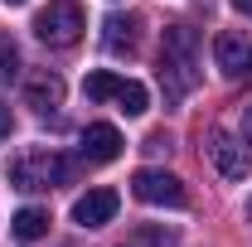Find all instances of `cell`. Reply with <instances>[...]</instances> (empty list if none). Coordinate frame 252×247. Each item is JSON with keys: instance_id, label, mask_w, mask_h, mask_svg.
Masks as SVG:
<instances>
[{"instance_id": "cell-1", "label": "cell", "mask_w": 252, "mask_h": 247, "mask_svg": "<svg viewBox=\"0 0 252 247\" xmlns=\"http://www.w3.org/2000/svg\"><path fill=\"white\" fill-rule=\"evenodd\" d=\"M194 49H199V39H194L189 25H170L165 30V39H160V83H165V97H185L199 83Z\"/></svg>"}, {"instance_id": "cell-2", "label": "cell", "mask_w": 252, "mask_h": 247, "mask_svg": "<svg viewBox=\"0 0 252 247\" xmlns=\"http://www.w3.org/2000/svg\"><path fill=\"white\" fill-rule=\"evenodd\" d=\"M88 30V15H83V5L78 0H49L39 15H34V34H39V44H49V49H73L78 39Z\"/></svg>"}, {"instance_id": "cell-3", "label": "cell", "mask_w": 252, "mask_h": 247, "mask_svg": "<svg viewBox=\"0 0 252 247\" xmlns=\"http://www.w3.org/2000/svg\"><path fill=\"white\" fill-rule=\"evenodd\" d=\"M68 180V160L54 151H25V155H15L10 160V185L15 189H25V194H44V189H54Z\"/></svg>"}, {"instance_id": "cell-4", "label": "cell", "mask_w": 252, "mask_h": 247, "mask_svg": "<svg viewBox=\"0 0 252 247\" xmlns=\"http://www.w3.org/2000/svg\"><path fill=\"white\" fill-rule=\"evenodd\" d=\"M131 194L151 209H185L189 194H185V180L170 175V170H136L131 175Z\"/></svg>"}, {"instance_id": "cell-5", "label": "cell", "mask_w": 252, "mask_h": 247, "mask_svg": "<svg viewBox=\"0 0 252 247\" xmlns=\"http://www.w3.org/2000/svg\"><path fill=\"white\" fill-rule=\"evenodd\" d=\"M204 151H209V160L219 165L223 180H248V175H252V155L243 151V146H238L223 126H214V131H209V146H204Z\"/></svg>"}, {"instance_id": "cell-6", "label": "cell", "mask_w": 252, "mask_h": 247, "mask_svg": "<svg viewBox=\"0 0 252 247\" xmlns=\"http://www.w3.org/2000/svg\"><path fill=\"white\" fill-rule=\"evenodd\" d=\"M117 209H122V194L107 189V185H97V189H88V194L73 204V223H78V228H107V223L117 218Z\"/></svg>"}, {"instance_id": "cell-7", "label": "cell", "mask_w": 252, "mask_h": 247, "mask_svg": "<svg viewBox=\"0 0 252 247\" xmlns=\"http://www.w3.org/2000/svg\"><path fill=\"white\" fill-rule=\"evenodd\" d=\"M214 63H219L223 78H243L252 68V39L243 30H223L219 39H214Z\"/></svg>"}, {"instance_id": "cell-8", "label": "cell", "mask_w": 252, "mask_h": 247, "mask_svg": "<svg viewBox=\"0 0 252 247\" xmlns=\"http://www.w3.org/2000/svg\"><path fill=\"white\" fill-rule=\"evenodd\" d=\"M117 155H122V131L112 122H93L83 131V160L88 165H112Z\"/></svg>"}, {"instance_id": "cell-9", "label": "cell", "mask_w": 252, "mask_h": 247, "mask_svg": "<svg viewBox=\"0 0 252 247\" xmlns=\"http://www.w3.org/2000/svg\"><path fill=\"white\" fill-rule=\"evenodd\" d=\"M25 102H30L34 112H54V107L63 102V78H59V73H49V68L34 73L30 83H25Z\"/></svg>"}, {"instance_id": "cell-10", "label": "cell", "mask_w": 252, "mask_h": 247, "mask_svg": "<svg viewBox=\"0 0 252 247\" xmlns=\"http://www.w3.org/2000/svg\"><path fill=\"white\" fill-rule=\"evenodd\" d=\"M10 233H15L20 243H39V238L49 233V209H20V214L10 218Z\"/></svg>"}, {"instance_id": "cell-11", "label": "cell", "mask_w": 252, "mask_h": 247, "mask_svg": "<svg viewBox=\"0 0 252 247\" xmlns=\"http://www.w3.org/2000/svg\"><path fill=\"white\" fill-rule=\"evenodd\" d=\"M117 102H122L126 117H141V112L151 107V93H146V83H131V78H122V88H117Z\"/></svg>"}, {"instance_id": "cell-12", "label": "cell", "mask_w": 252, "mask_h": 247, "mask_svg": "<svg viewBox=\"0 0 252 247\" xmlns=\"http://www.w3.org/2000/svg\"><path fill=\"white\" fill-rule=\"evenodd\" d=\"M117 88H122V78H117V73H107V68L88 73V83H83L88 102H107V97H117Z\"/></svg>"}, {"instance_id": "cell-13", "label": "cell", "mask_w": 252, "mask_h": 247, "mask_svg": "<svg viewBox=\"0 0 252 247\" xmlns=\"http://www.w3.org/2000/svg\"><path fill=\"white\" fill-rule=\"evenodd\" d=\"M20 78V49L10 34H0V83H15Z\"/></svg>"}, {"instance_id": "cell-14", "label": "cell", "mask_w": 252, "mask_h": 247, "mask_svg": "<svg viewBox=\"0 0 252 247\" xmlns=\"http://www.w3.org/2000/svg\"><path fill=\"white\" fill-rule=\"evenodd\" d=\"M102 30H107V49H117V54L131 49V39H136V34H131V20H117V15H112Z\"/></svg>"}, {"instance_id": "cell-15", "label": "cell", "mask_w": 252, "mask_h": 247, "mask_svg": "<svg viewBox=\"0 0 252 247\" xmlns=\"http://www.w3.org/2000/svg\"><path fill=\"white\" fill-rule=\"evenodd\" d=\"M126 247H170V238H165V233H156V228H146V233H136Z\"/></svg>"}, {"instance_id": "cell-16", "label": "cell", "mask_w": 252, "mask_h": 247, "mask_svg": "<svg viewBox=\"0 0 252 247\" xmlns=\"http://www.w3.org/2000/svg\"><path fill=\"white\" fill-rule=\"evenodd\" d=\"M146 151H151V155L170 151V141H165V131H151V136H146Z\"/></svg>"}, {"instance_id": "cell-17", "label": "cell", "mask_w": 252, "mask_h": 247, "mask_svg": "<svg viewBox=\"0 0 252 247\" xmlns=\"http://www.w3.org/2000/svg\"><path fill=\"white\" fill-rule=\"evenodd\" d=\"M10 126H15V117H10V107H5V102H0V141H5V136H10Z\"/></svg>"}, {"instance_id": "cell-18", "label": "cell", "mask_w": 252, "mask_h": 247, "mask_svg": "<svg viewBox=\"0 0 252 247\" xmlns=\"http://www.w3.org/2000/svg\"><path fill=\"white\" fill-rule=\"evenodd\" d=\"M243 136H248V141H252V107H248V112H243Z\"/></svg>"}, {"instance_id": "cell-19", "label": "cell", "mask_w": 252, "mask_h": 247, "mask_svg": "<svg viewBox=\"0 0 252 247\" xmlns=\"http://www.w3.org/2000/svg\"><path fill=\"white\" fill-rule=\"evenodd\" d=\"M233 5H238V10H243V15H252V0H233Z\"/></svg>"}, {"instance_id": "cell-20", "label": "cell", "mask_w": 252, "mask_h": 247, "mask_svg": "<svg viewBox=\"0 0 252 247\" xmlns=\"http://www.w3.org/2000/svg\"><path fill=\"white\" fill-rule=\"evenodd\" d=\"M5 5H25V0H5Z\"/></svg>"}, {"instance_id": "cell-21", "label": "cell", "mask_w": 252, "mask_h": 247, "mask_svg": "<svg viewBox=\"0 0 252 247\" xmlns=\"http://www.w3.org/2000/svg\"><path fill=\"white\" fill-rule=\"evenodd\" d=\"M248 78H252V73H248Z\"/></svg>"}]
</instances>
